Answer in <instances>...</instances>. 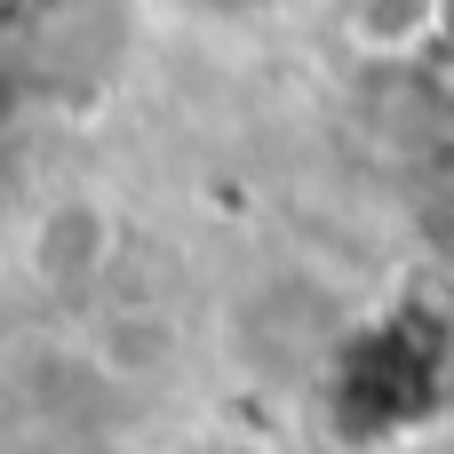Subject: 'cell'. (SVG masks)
I'll return each instance as SVG.
<instances>
[{
	"label": "cell",
	"mask_w": 454,
	"mask_h": 454,
	"mask_svg": "<svg viewBox=\"0 0 454 454\" xmlns=\"http://www.w3.org/2000/svg\"><path fill=\"white\" fill-rule=\"evenodd\" d=\"M192 16H247V8H271V0H184Z\"/></svg>",
	"instance_id": "6da1fadb"
}]
</instances>
